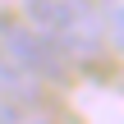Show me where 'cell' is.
Wrapping results in <instances>:
<instances>
[{"label":"cell","mask_w":124,"mask_h":124,"mask_svg":"<svg viewBox=\"0 0 124 124\" xmlns=\"http://www.w3.org/2000/svg\"><path fill=\"white\" fill-rule=\"evenodd\" d=\"M23 23L51 37L64 60H97L106 51L101 18L83 0H23Z\"/></svg>","instance_id":"1"},{"label":"cell","mask_w":124,"mask_h":124,"mask_svg":"<svg viewBox=\"0 0 124 124\" xmlns=\"http://www.w3.org/2000/svg\"><path fill=\"white\" fill-rule=\"evenodd\" d=\"M0 46H5L9 60H14L18 69H28L32 78H51V83L69 78V60L60 55V46H55L51 37H41L37 28H28V23H0Z\"/></svg>","instance_id":"2"},{"label":"cell","mask_w":124,"mask_h":124,"mask_svg":"<svg viewBox=\"0 0 124 124\" xmlns=\"http://www.w3.org/2000/svg\"><path fill=\"white\" fill-rule=\"evenodd\" d=\"M0 97H9V101H37L41 97V78H32L28 69H18L5 46H0Z\"/></svg>","instance_id":"3"},{"label":"cell","mask_w":124,"mask_h":124,"mask_svg":"<svg viewBox=\"0 0 124 124\" xmlns=\"http://www.w3.org/2000/svg\"><path fill=\"white\" fill-rule=\"evenodd\" d=\"M0 124H51L41 101H9L0 97Z\"/></svg>","instance_id":"4"},{"label":"cell","mask_w":124,"mask_h":124,"mask_svg":"<svg viewBox=\"0 0 124 124\" xmlns=\"http://www.w3.org/2000/svg\"><path fill=\"white\" fill-rule=\"evenodd\" d=\"M101 32L120 46V32H124V23H120V0H101Z\"/></svg>","instance_id":"5"}]
</instances>
